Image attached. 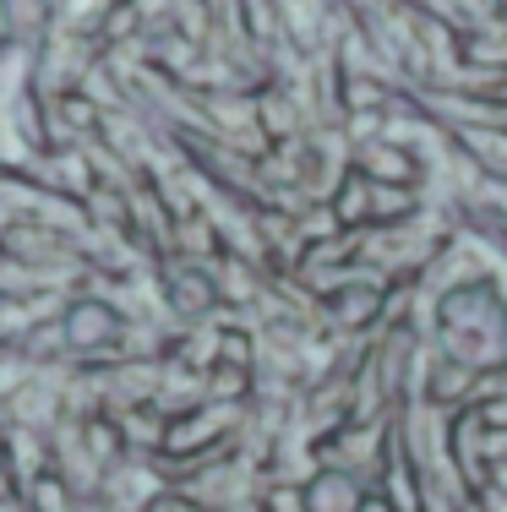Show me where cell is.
Returning <instances> with one entry per match:
<instances>
[{"label":"cell","instance_id":"obj_1","mask_svg":"<svg viewBox=\"0 0 507 512\" xmlns=\"http://www.w3.org/2000/svg\"><path fill=\"white\" fill-rule=\"evenodd\" d=\"M360 502H366V491L344 469H328L306 485V512H360Z\"/></svg>","mask_w":507,"mask_h":512},{"label":"cell","instance_id":"obj_2","mask_svg":"<svg viewBox=\"0 0 507 512\" xmlns=\"http://www.w3.org/2000/svg\"><path fill=\"white\" fill-rule=\"evenodd\" d=\"M110 333H115V316L104 306H77V316H71V338L77 344H104Z\"/></svg>","mask_w":507,"mask_h":512}]
</instances>
